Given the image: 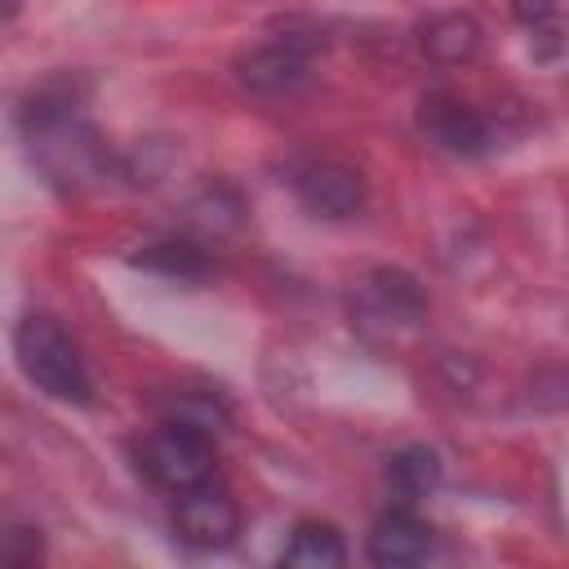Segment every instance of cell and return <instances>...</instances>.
<instances>
[{
	"label": "cell",
	"instance_id": "8fae6325",
	"mask_svg": "<svg viewBox=\"0 0 569 569\" xmlns=\"http://www.w3.org/2000/svg\"><path fill=\"white\" fill-rule=\"evenodd\" d=\"M365 298L378 311V320H396V325H413L427 311L422 289L405 271H391V267H382V271H373L365 280Z\"/></svg>",
	"mask_w": 569,
	"mask_h": 569
},
{
	"label": "cell",
	"instance_id": "5bb4252c",
	"mask_svg": "<svg viewBox=\"0 0 569 569\" xmlns=\"http://www.w3.org/2000/svg\"><path fill=\"white\" fill-rule=\"evenodd\" d=\"M511 13H516L520 27H529V31L542 36V40H556V36H560V27H556L560 4H556V0H511Z\"/></svg>",
	"mask_w": 569,
	"mask_h": 569
},
{
	"label": "cell",
	"instance_id": "6da1fadb",
	"mask_svg": "<svg viewBox=\"0 0 569 569\" xmlns=\"http://www.w3.org/2000/svg\"><path fill=\"white\" fill-rule=\"evenodd\" d=\"M22 133H27V151H31L36 169L62 191L93 187L111 169V151H107L102 133L89 124V116H84V107H80L71 84L40 89L27 102Z\"/></svg>",
	"mask_w": 569,
	"mask_h": 569
},
{
	"label": "cell",
	"instance_id": "52a82bcc",
	"mask_svg": "<svg viewBox=\"0 0 569 569\" xmlns=\"http://www.w3.org/2000/svg\"><path fill=\"white\" fill-rule=\"evenodd\" d=\"M298 200L320 218H356L365 209V178L338 160H307L293 169Z\"/></svg>",
	"mask_w": 569,
	"mask_h": 569
},
{
	"label": "cell",
	"instance_id": "9c48e42d",
	"mask_svg": "<svg viewBox=\"0 0 569 569\" xmlns=\"http://www.w3.org/2000/svg\"><path fill=\"white\" fill-rule=\"evenodd\" d=\"M418 44H422V53H427L431 62L458 67V62H471V58H476V49H480V27H476V18H467V13H436V18L422 27Z\"/></svg>",
	"mask_w": 569,
	"mask_h": 569
},
{
	"label": "cell",
	"instance_id": "8992f818",
	"mask_svg": "<svg viewBox=\"0 0 569 569\" xmlns=\"http://www.w3.org/2000/svg\"><path fill=\"white\" fill-rule=\"evenodd\" d=\"M418 124H422V133H427L440 151H449V156H485V151L498 142V138H493V120H489L485 111H476L471 102L445 93V89H436V93L422 98Z\"/></svg>",
	"mask_w": 569,
	"mask_h": 569
},
{
	"label": "cell",
	"instance_id": "ba28073f",
	"mask_svg": "<svg viewBox=\"0 0 569 569\" xmlns=\"http://www.w3.org/2000/svg\"><path fill=\"white\" fill-rule=\"evenodd\" d=\"M431 542H436V529L422 516H413L409 507H396V511L373 520V529H369V560L382 565V569L418 565V560L431 556Z\"/></svg>",
	"mask_w": 569,
	"mask_h": 569
},
{
	"label": "cell",
	"instance_id": "5b68a950",
	"mask_svg": "<svg viewBox=\"0 0 569 569\" xmlns=\"http://www.w3.org/2000/svg\"><path fill=\"white\" fill-rule=\"evenodd\" d=\"M173 533H178V542H187L196 551H218L240 533V507L213 480L191 485L173 502Z\"/></svg>",
	"mask_w": 569,
	"mask_h": 569
},
{
	"label": "cell",
	"instance_id": "7c38bea8",
	"mask_svg": "<svg viewBox=\"0 0 569 569\" xmlns=\"http://www.w3.org/2000/svg\"><path fill=\"white\" fill-rule=\"evenodd\" d=\"M280 565L289 569H338L347 565V547H342V533L325 520H302L280 556Z\"/></svg>",
	"mask_w": 569,
	"mask_h": 569
},
{
	"label": "cell",
	"instance_id": "30bf717a",
	"mask_svg": "<svg viewBox=\"0 0 569 569\" xmlns=\"http://www.w3.org/2000/svg\"><path fill=\"white\" fill-rule=\"evenodd\" d=\"M440 485V453L427 445H405L400 453H391L387 462V489L396 493V502H418L427 493H436Z\"/></svg>",
	"mask_w": 569,
	"mask_h": 569
},
{
	"label": "cell",
	"instance_id": "7a4b0ae2",
	"mask_svg": "<svg viewBox=\"0 0 569 569\" xmlns=\"http://www.w3.org/2000/svg\"><path fill=\"white\" fill-rule=\"evenodd\" d=\"M13 356L18 369L36 391L62 405H89L93 400V378L89 365L76 347V338L53 320V316H22L13 329Z\"/></svg>",
	"mask_w": 569,
	"mask_h": 569
},
{
	"label": "cell",
	"instance_id": "277c9868",
	"mask_svg": "<svg viewBox=\"0 0 569 569\" xmlns=\"http://www.w3.org/2000/svg\"><path fill=\"white\" fill-rule=\"evenodd\" d=\"M142 471L169 493H182L191 485L213 480V440H209V431L187 422V418L164 422L142 445Z\"/></svg>",
	"mask_w": 569,
	"mask_h": 569
},
{
	"label": "cell",
	"instance_id": "4fadbf2b",
	"mask_svg": "<svg viewBox=\"0 0 569 569\" xmlns=\"http://www.w3.org/2000/svg\"><path fill=\"white\" fill-rule=\"evenodd\" d=\"M138 267L147 271H160V276H173V280H204L209 276V249L204 240H191V236H173V240H156L147 244L138 258Z\"/></svg>",
	"mask_w": 569,
	"mask_h": 569
},
{
	"label": "cell",
	"instance_id": "3957f363",
	"mask_svg": "<svg viewBox=\"0 0 569 569\" xmlns=\"http://www.w3.org/2000/svg\"><path fill=\"white\" fill-rule=\"evenodd\" d=\"M325 49V40L316 31H298V27H284L276 31L271 40L253 44L240 62H236V76L249 93H262V98H284V93H298L311 71H316V53Z\"/></svg>",
	"mask_w": 569,
	"mask_h": 569
}]
</instances>
